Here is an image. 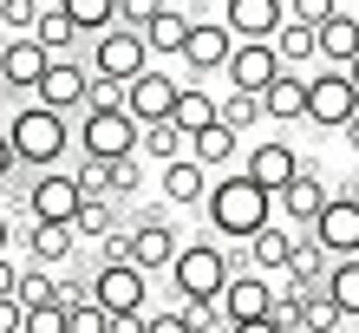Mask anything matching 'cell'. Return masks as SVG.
Wrapping results in <instances>:
<instances>
[{
  "label": "cell",
  "mask_w": 359,
  "mask_h": 333,
  "mask_svg": "<svg viewBox=\"0 0 359 333\" xmlns=\"http://www.w3.org/2000/svg\"><path fill=\"white\" fill-rule=\"evenodd\" d=\"M196 210L209 216V229H216L222 242H248L255 229H268V222H274V196H268V190H255V183L236 170V177H209V190H203Z\"/></svg>",
  "instance_id": "6da1fadb"
},
{
  "label": "cell",
  "mask_w": 359,
  "mask_h": 333,
  "mask_svg": "<svg viewBox=\"0 0 359 333\" xmlns=\"http://www.w3.org/2000/svg\"><path fill=\"white\" fill-rule=\"evenodd\" d=\"M0 131H7L20 170H59V157L72 151V124L59 111H46V105H20Z\"/></svg>",
  "instance_id": "7a4b0ae2"
},
{
  "label": "cell",
  "mask_w": 359,
  "mask_h": 333,
  "mask_svg": "<svg viewBox=\"0 0 359 333\" xmlns=\"http://www.w3.org/2000/svg\"><path fill=\"white\" fill-rule=\"evenodd\" d=\"M72 137H79V157H137V124L118 98H86Z\"/></svg>",
  "instance_id": "3957f363"
},
{
  "label": "cell",
  "mask_w": 359,
  "mask_h": 333,
  "mask_svg": "<svg viewBox=\"0 0 359 333\" xmlns=\"http://www.w3.org/2000/svg\"><path fill=\"white\" fill-rule=\"evenodd\" d=\"M229 275H236V261H229L222 242H183L177 255H170V287H177V301H216Z\"/></svg>",
  "instance_id": "277c9868"
},
{
  "label": "cell",
  "mask_w": 359,
  "mask_h": 333,
  "mask_svg": "<svg viewBox=\"0 0 359 333\" xmlns=\"http://www.w3.org/2000/svg\"><path fill=\"white\" fill-rule=\"evenodd\" d=\"M79 59H86L92 86H104V92H118L124 79H137L144 66H151V53H144V33H131V27H104V33L92 39V53H79Z\"/></svg>",
  "instance_id": "5b68a950"
},
{
  "label": "cell",
  "mask_w": 359,
  "mask_h": 333,
  "mask_svg": "<svg viewBox=\"0 0 359 333\" xmlns=\"http://www.w3.org/2000/svg\"><path fill=\"white\" fill-rule=\"evenodd\" d=\"M86 98H92V72H86V59H79V53L46 59V72H39V86H33V105H46V111H59V118H72V111H86Z\"/></svg>",
  "instance_id": "8992f818"
},
{
  "label": "cell",
  "mask_w": 359,
  "mask_h": 333,
  "mask_svg": "<svg viewBox=\"0 0 359 333\" xmlns=\"http://www.w3.org/2000/svg\"><path fill=\"white\" fill-rule=\"evenodd\" d=\"M359 111V92L346 86V72L340 66H320V72H307V111L301 124H320V131H340V124Z\"/></svg>",
  "instance_id": "52a82bcc"
},
{
  "label": "cell",
  "mask_w": 359,
  "mask_h": 333,
  "mask_svg": "<svg viewBox=\"0 0 359 333\" xmlns=\"http://www.w3.org/2000/svg\"><path fill=\"white\" fill-rule=\"evenodd\" d=\"M177 222H170V210H151V216H137L131 229H124V261L131 268H144V275H157V268H170V255H177Z\"/></svg>",
  "instance_id": "ba28073f"
},
{
  "label": "cell",
  "mask_w": 359,
  "mask_h": 333,
  "mask_svg": "<svg viewBox=\"0 0 359 333\" xmlns=\"http://www.w3.org/2000/svg\"><path fill=\"white\" fill-rule=\"evenodd\" d=\"M92 301L104 314H144L151 307V275L131 261H104V268H92Z\"/></svg>",
  "instance_id": "9c48e42d"
},
{
  "label": "cell",
  "mask_w": 359,
  "mask_h": 333,
  "mask_svg": "<svg viewBox=\"0 0 359 333\" xmlns=\"http://www.w3.org/2000/svg\"><path fill=\"white\" fill-rule=\"evenodd\" d=\"M301 236H313L333 261H340V255H359V196H353V190H333V196H327V210L313 216Z\"/></svg>",
  "instance_id": "30bf717a"
},
{
  "label": "cell",
  "mask_w": 359,
  "mask_h": 333,
  "mask_svg": "<svg viewBox=\"0 0 359 333\" xmlns=\"http://www.w3.org/2000/svg\"><path fill=\"white\" fill-rule=\"evenodd\" d=\"M177 86H183V79L157 72V66H144L137 79H124V86H118V105L131 111V124H157V118H170V105H177Z\"/></svg>",
  "instance_id": "8fae6325"
},
{
  "label": "cell",
  "mask_w": 359,
  "mask_h": 333,
  "mask_svg": "<svg viewBox=\"0 0 359 333\" xmlns=\"http://www.w3.org/2000/svg\"><path fill=\"white\" fill-rule=\"evenodd\" d=\"M20 210H27L33 222H72V210H79L72 170H33V183L20 190Z\"/></svg>",
  "instance_id": "7c38bea8"
},
{
  "label": "cell",
  "mask_w": 359,
  "mask_h": 333,
  "mask_svg": "<svg viewBox=\"0 0 359 333\" xmlns=\"http://www.w3.org/2000/svg\"><path fill=\"white\" fill-rule=\"evenodd\" d=\"M242 177L255 183V190H268V196H274V190H287V183L301 177V151H294L287 137H262L255 151L242 157Z\"/></svg>",
  "instance_id": "4fadbf2b"
},
{
  "label": "cell",
  "mask_w": 359,
  "mask_h": 333,
  "mask_svg": "<svg viewBox=\"0 0 359 333\" xmlns=\"http://www.w3.org/2000/svg\"><path fill=\"white\" fill-rule=\"evenodd\" d=\"M46 59H53V53L39 46L33 33H7V39H0V92H27V98H33Z\"/></svg>",
  "instance_id": "5bb4252c"
},
{
  "label": "cell",
  "mask_w": 359,
  "mask_h": 333,
  "mask_svg": "<svg viewBox=\"0 0 359 333\" xmlns=\"http://www.w3.org/2000/svg\"><path fill=\"white\" fill-rule=\"evenodd\" d=\"M327 196H333V190H327V170H320V163H307V157H301V177H294L287 190H274V216H287L294 229H307L313 216L327 210Z\"/></svg>",
  "instance_id": "9a60e30c"
},
{
  "label": "cell",
  "mask_w": 359,
  "mask_h": 333,
  "mask_svg": "<svg viewBox=\"0 0 359 333\" xmlns=\"http://www.w3.org/2000/svg\"><path fill=\"white\" fill-rule=\"evenodd\" d=\"M216 307H222V320H229V327H236V320H262L268 307H274V281L255 275V268H236V275L222 281Z\"/></svg>",
  "instance_id": "2e32d148"
},
{
  "label": "cell",
  "mask_w": 359,
  "mask_h": 333,
  "mask_svg": "<svg viewBox=\"0 0 359 333\" xmlns=\"http://www.w3.org/2000/svg\"><path fill=\"white\" fill-rule=\"evenodd\" d=\"M229 92H255L262 98V86H268V79L274 72H281V59H274V46H268V39H236V46H229Z\"/></svg>",
  "instance_id": "e0dca14e"
},
{
  "label": "cell",
  "mask_w": 359,
  "mask_h": 333,
  "mask_svg": "<svg viewBox=\"0 0 359 333\" xmlns=\"http://www.w3.org/2000/svg\"><path fill=\"white\" fill-rule=\"evenodd\" d=\"M229 46H236V39H229V27H222V20H196L177 59H183L189 72H196V86H203V72H222V66H229Z\"/></svg>",
  "instance_id": "ac0fdd59"
},
{
  "label": "cell",
  "mask_w": 359,
  "mask_h": 333,
  "mask_svg": "<svg viewBox=\"0 0 359 333\" xmlns=\"http://www.w3.org/2000/svg\"><path fill=\"white\" fill-rule=\"evenodd\" d=\"M281 0H222V27L229 39H274L281 33Z\"/></svg>",
  "instance_id": "d6986e66"
},
{
  "label": "cell",
  "mask_w": 359,
  "mask_h": 333,
  "mask_svg": "<svg viewBox=\"0 0 359 333\" xmlns=\"http://www.w3.org/2000/svg\"><path fill=\"white\" fill-rule=\"evenodd\" d=\"M183 157H196L203 170H229V163L242 157V131H229V124H203V131H189L183 137Z\"/></svg>",
  "instance_id": "ffe728a7"
},
{
  "label": "cell",
  "mask_w": 359,
  "mask_h": 333,
  "mask_svg": "<svg viewBox=\"0 0 359 333\" xmlns=\"http://www.w3.org/2000/svg\"><path fill=\"white\" fill-rule=\"evenodd\" d=\"M157 190H163L170 210H196L203 190H209V170H203L196 157H170V163H163V177H157Z\"/></svg>",
  "instance_id": "44dd1931"
},
{
  "label": "cell",
  "mask_w": 359,
  "mask_h": 333,
  "mask_svg": "<svg viewBox=\"0 0 359 333\" xmlns=\"http://www.w3.org/2000/svg\"><path fill=\"white\" fill-rule=\"evenodd\" d=\"M353 53H359V20L340 7V13H327L320 27H313V59H320V66H346Z\"/></svg>",
  "instance_id": "7402d4cb"
},
{
  "label": "cell",
  "mask_w": 359,
  "mask_h": 333,
  "mask_svg": "<svg viewBox=\"0 0 359 333\" xmlns=\"http://www.w3.org/2000/svg\"><path fill=\"white\" fill-rule=\"evenodd\" d=\"M301 111H307V72H274L268 86H262V118L301 124Z\"/></svg>",
  "instance_id": "603a6c76"
},
{
  "label": "cell",
  "mask_w": 359,
  "mask_h": 333,
  "mask_svg": "<svg viewBox=\"0 0 359 333\" xmlns=\"http://www.w3.org/2000/svg\"><path fill=\"white\" fill-rule=\"evenodd\" d=\"M72 255H79L72 222H33L27 229V261L33 268H59V261H72Z\"/></svg>",
  "instance_id": "cb8c5ba5"
},
{
  "label": "cell",
  "mask_w": 359,
  "mask_h": 333,
  "mask_svg": "<svg viewBox=\"0 0 359 333\" xmlns=\"http://www.w3.org/2000/svg\"><path fill=\"white\" fill-rule=\"evenodd\" d=\"M242 255H248V268H255V275H281L287 255H294V229H281V222L255 229V236L242 242Z\"/></svg>",
  "instance_id": "d4e9b609"
},
{
  "label": "cell",
  "mask_w": 359,
  "mask_h": 333,
  "mask_svg": "<svg viewBox=\"0 0 359 333\" xmlns=\"http://www.w3.org/2000/svg\"><path fill=\"white\" fill-rule=\"evenodd\" d=\"M189 20L183 7H157L151 20H144V53H183V39H189Z\"/></svg>",
  "instance_id": "484cf974"
},
{
  "label": "cell",
  "mask_w": 359,
  "mask_h": 333,
  "mask_svg": "<svg viewBox=\"0 0 359 333\" xmlns=\"http://www.w3.org/2000/svg\"><path fill=\"white\" fill-rule=\"evenodd\" d=\"M320 294L340 307V320H359V255H340L327 268V281H320Z\"/></svg>",
  "instance_id": "4316f807"
},
{
  "label": "cell",
  "mask_w": 359,
  "mask_h": 333,
  "mask_svg": "<svg viewBox=\"0 0 359 333\" xmlns=\"http://www.w3.org/2000/svg\"><path fill=\"white\" fill-rule=\"evenodd\" d=\"M33 39H39V46H46L53 59H59V53H79V46H86V39H79V27L66 20V7H59V0H46V7H39V20H33Z\"/></svg>",
  "instance_id": "83f0119b"
},
{
  "label": "cell",
  "mask_w": 359,
  "mask_h": 333,
  "mask_svg": "<svg viewBox=\"0 0 359 333\" xmlns=\"http://www.w3.org/2000/svg\"><path fill=\"white\" fill-rule=\"evenodd\" d=\"M274 59H281V72H313L320 59H313V27H294V20H281V33L268 39Z\"/></svg>",
  "instance_id": "f1b7e54d"
},
{
  "label": "cell",
  "mask_w": 359,
  "mask_h": 333,
  "mask_svg": "<svg viewBox=\"0 0 359 333\" xmlns=\"http://www.w3.org/2000/svg\"><path fill=\"white\" fill-rule=\"evenodd\" d=\"M111 229H124L111 196H79V210H72V236L79 242H98V236H111Z\"/></svg>",
  "instance_id": "f546056e"
},
{
  "label": "cell",
  "mask_w": 359,
  "mask_h": 333,
  "mask_svg": "<svg viewBox=\"0 0 359 333\" xmlns=\"http://www.w3.org/2000/svg\"><path fill=\"white\" fill-rule=\"evenodd\" d=\"M170 124L189 137V131H203V124H216V98H209L203 86H177V105H170Z\"/></svg>",
  "instance_id": "4dcf8cb0"
},
{
  "label": "cell",
  "mask_w": 359,
  "mask_h": 333,
  "mask_svg": "<svg viewBox=\"0 0 359 333\" xmlns=\"http://www.w3.org/2000/svg\"><path fill=\"white\" fill-rule=\"evenodd\" d=\"M59 7L79 27V39H98L104 27H118V0H59Z\"/></svg>",
  "instance_id": "1f68e13d"
},
{
  "label": "cell",
  "mask_w": 359,
  "mask_h": 333,
  "mask_svg": "<svg viewBox=\"0 0 359 333\" xmlns=\"http://www.w3.org/2000/svg\"><path fill=\"white\" fill-rule=\"evenodd\" d=\"M137 157H157V163L183 157V131H177L170 118H157V124H137Z\"/></svg>",
  "instance_id": "d6a6232c"
},
{
  "label": "cell",
  "mask_w": 359,
  "mask_h": 333,
  "mask_svg": "<svg viewBox=\"0 0 359 333\" xmlns=\"http://www.w3.org/2000/svg\"><path fill=\"white\" fill-rule=\"evenodd\" d=\"M13 301L20 307H59V287H53V275H46V268H20V281H13Z\"/></svg>",
  "instance_id": "836d02e7"
},
{
  "label": "cell",
  "mask_w": 359,
  "mask_h": 333,
  "mask_svg": "<svg viewBox=\"0 0 359 333\" xmlns=\"http://www.w3.org/2000/svg\"><path fill=\"white\" fill-rule=\"evenodd\" d=\"M144 190V163L137 157H104V196H137Z\"/></svg>",
  "instance_id": "e575fe53"
},
{
  "label": "cell",
  "mask_w": 359,
  "mask_h": 333,
  "mask_svg": "<svg viewBox=\"0 0 359 333\" xmlns=\"http://www.w3.org/2000/svg\"><path fill=\"white\" fill-rule=\"evenodd\" d=\"M301 333H340V307H333L320 287L301 294Z\"/></svg>",
  "instance_id": "d590c367"
},
{
  "label": "cell",
  "mask_w": 359,
  "mask_h": 333,
  "mask_svg": "<svg viewBox=\"0 0 359 333\" xmlns=\"http://www.w3.org/2000/svg\"><path fill=\"white\" fill-rule=\"evenodd\" d=\"M216 118L229 124V131H248V124L262 118V98L255 92H229V98H216Z\"/></svg>",
  "instance_id": "8d00e7d4"
},
{
  "label": "cell",
  "mask_w": 359,
  "mask_h": 333,
  "mask_svg": "<svg viewBox=\"0 0 359 333\" xmlns=\"http://www.w3.org/2000/svg\"><path fill=\"white\" fill-rule=\"evenodd\" d=\"M177 314H183V327H189V333H222V327H229L216 301H177Z\"/></svg>",
  "instance_id": "74e56055"
},
{
  "label": "cell",
  "mask_w": 359,
  "mask_h": 333,
  "mask_svg": "<svg viewBox=\"0 0 359 333\" xmlns=\"http://www.w3.org/2000/svg\"><path fill=\"white\" fill-rule=\"evenodd\" d=\"M46 0H0V33H33V20Z\"/></svg>",
  "instance_id": "f35d334b"
},
{
  "label": "cell",
  "mask_w": 359,
  "mask_h": 333,
  "mask_svg": "<svg viewBox=\"0 0 359 333\" xmlns=\"http://www.w3.org/2000/svg\"><path fill=\"white\" fill-rule=\"evenodd\" d=\"M281 13L294 20V27H320L327 13H340V0H281Z\"/></svg>",
  "instance_id": "ab89813d"
},
{
  "label": "cell",
  "mask_w": 359,
  "mask_h": 333,
  "mask_svg": "<svg viewBox=\"0 0 359 333\" xmlns=\"http://www.w3.org/2000/svg\"><path fill=\"white\" fill-rule=\"evenodd\" d=\"M66 333H104V307H98V301L66 307Z\"/></svg>",
  "instance_id": "60d3db41"
},
{
  "label": "cell",
  "mask_w": 359,
  "mask_h": 333,
  "mask_svg": "<svg viewBox=\"0 0 359 333\" xmlns=\"http://www.w3.org/2000/svg\"><path fill=\"white\" fill-rule=\"evenodd\" d=\"M20 333H66V307H27Z\"/></svg>",
  "instance_id": "b9f144b4"
},
{
  "label": "cell",
  "mask_w": 359,
  "mask_h": 333,
  "mask_svg": "<svg viewBox=\"0 0 359 333\" xmlns=\"http://www.w3.org/2000/svg\"><path fill=\"white\" fill-rule=\"evenodd\" d=\"M163 7V0H118V27H131V33H144V20H151Z\"/></svg>",
  "instance_id": "7bdbcfd3"
},
{
  "label": "cell",
  "mask_w": 359,
  "mask_h": 333,
  "mask_svg": "<svg viewBox=\"0 0 359 333\" xmlns=\"http://www.w3.org/2000/svg\"><path fill=\"white\" fill-rule=\"evenodd\" d=\"M59 307H79V301H92V275H59Z\"/></svg>",
  "instance_id": "ee69618b"
},
{
  "label": "cell",
  "mask_w": 359,
  "mask_h": 333,
  "mask_svg": "<svg viewBox=\"0 0 359 333\" xmlns=\"http://www.w3.org/2000/svg\"><path fill=\"white\" fill-rule=\"evenodd\" d=\"M144 333H189V327H183L177 307H163V314H157V307H144Z\"/></svg>",
  "instance_id": "f6af8a7d"
},
{
  "label": "cell",
  "mask_w": 359,
  "mask_h": 333,
  "mask_svg": "<svg viewBox=\"0 0 359 333\" xmlns=\"http://www.w3.org/2000/svg\"><path fill=\"white\" fill-rule=\"evenodd\" d=\"M0 190H27V183H20V163H13V144H7V131H0Z\"/></svg>",
  "instance_id": "bcb514c9"
},
{
  "label": "cell",
  "mask_w": 359,
  "mask_h": 333,
  "mask_svg": "<svg viewBox=\"0 0 359 333\" xmlns=\"http://www.w3.org/2000/svg\"><path fill=\"white\" fill-rule=\"evenodd\" d=\"M20 320H27V307H20L13 294H0V333H20Z\"/></svg>",
  "instance_id": "7dc6e473"
},
{
  "label": "cell",
  "mask_w": 359,
  "mask_h": 333,
  "mask_svg": "<svg viewBox=\"0 0 359 333\" xmlns=\"http://www.w3.org/2000/svg\"><path fill=\"white\" fill-rule=\"evenodd\" d=\"M104 333H144V314H104Z\"/></svg>",
  "instance_id": "c3c4849f"
},
{
  "label": "cell",
  "mask_w": 359,
  "mask_h": 333,
  "mask_svg": "<svg viewBox=\"0 0 359 333\" xmlns=\"http://www.w3.org/2000/svg\"><path fill=\"white\" fill-rule=\"evenodd\" d=\"M222 333H281V327H274V320L262 314V320H236V327H222Z\"/></svg>",
  "instance_id": "681fc988"
},
{
  "label": "cell",
  "mask_w": 359,
  "mask_h": 333,
  "mask_svg": "<svg viewBox=\"0 0 359 333\" xmlns=\"http://www.w3.org/2000/svg\"><path fill=\"white\" fill-rule=\"evenodd\" d=\"M13 281H20V261H7V255H0V294H13Z\"/></svg>",
  "instance_id": "f907efd6"
},
{
  "label": "cell",
  "mask_w": 359,
  "mask_h": 333,
  "mask_svg": "<svg viewBox=\"0 0 359 333\" xmlns=\"http://www.w3.org/2000/svg\"><path fill=\"white\" fill-rule=\"evenodd\" d=\"M340 137H346V151H353V157H359V111H353V118H346V124H340Z\"/></svg>",
  "instance_id": "816d5d0a"
},
{
  "label": "cell",
  "mask_w": 359,
  "mask_h": 333,
  "mask_svg": "<svg viewBox=\"0 0 359 333\" xmlns=\"http://www.w3.org/2000/svg\"><path fill=\"white\" fill-rule=\"evenodd\" d=\"M340 72H346V86H353V92H359V53H353V59H346V66H340Z\"/></svg>",
  "instance_id": "f5cc1de1"
},
{
  "label": "cell",
  "mask_w": 359,
  "mask_h": 333,
  "mask_svg": "<svg viewBox=\"0 0 359 333\" xmlns=\"http://www.w3.org/2000/svg\"><path fill=\"white\" fill-rule=\"evenodd\" d=\"M7 242H13V222H7V210H0V255H7Z\"/></svg>",
  "instance_id": "db71d44e"
},
{
  "label": "cell",
  "mask_w": 359,
  "mask_h": 333,
  "mask_svg": "<svg viewBox=\"0 0 359 333\" xmlns=\"http://www.w3.org/2000/svg\"><path fill=\"white\" fill-rule=\"evenodd\" d=\"M346 13H353V20H359V0H353V7H346Z\"/></svg>",
  "instance_id": "11a10c76"
},
{
  "label": "cell",
  "mask_w": 359,
  "mask_h": 333,
  "mask_svg": "<svg viewBox=\"0 0 359 333\" xmlns=\"http://www.w3.org/2000/svg\"><path fill=\"white\" fill-rule=\"evenodd\" d=\"M163 7H183V0H163Z\"/></svg>",
  "instance_id": "9f6ffc18"
},
{
  "label": "cell",
  "mask_w": 359,
  "mask_h": 333,
  "mask_svg": "<svg viewBox=\"0 0 359 333\" xmlns=\"http://www.w3.org/2000/svg\"><path fill=\"white\" fill-rule=\"evenodd\" d=\"M353 196H359V177H353Z\"/></svg>",
  "instance_id": "6f0895ef"
},
{
  "label": "cell",
  "mask_w": 359,
  "mask_h": 333,
  "mask_svg": "<svg viewBox=\"0 0 359 333\" xmlns=\"http://www.w3.org/2000/svg\"><path fill=\"white\" fill-rule=\"evenodd\" d=\"M340 7H353V0H340Z\"/></svg>",
  "instance_id": "680465c9"
},
{
  "label": "cell",
  "mask_w": 359,
  "mask_h": 333,
  "mask_svg": "<svg viewBox=\"0 0 359 333\" xmlns=\"http://www.w3.org/2000/svg\"><path fill=\"white\" fill-rule=\"evenodd\" d=\"M0 39H7V33H0Z\"/></svg>",
  "instance_id": "91938a15"
}]
</instances>
